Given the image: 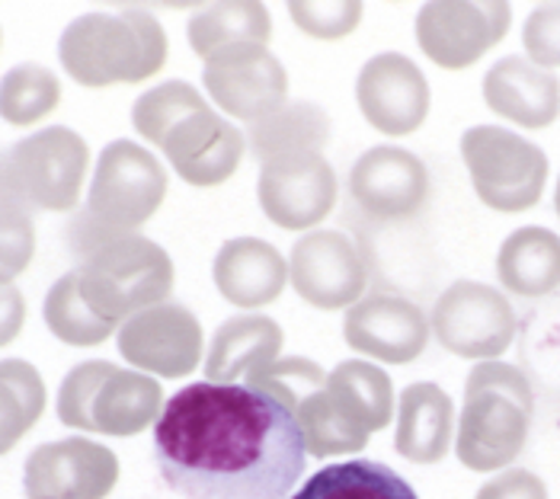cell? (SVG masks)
<instances>
[{
    "instance_id": "cell-6",
    "label": "cell",
    "mask_w": 560,
    "mask_h": 499,
    "mask_svg": "<svg viewBox=\"0 0 560 499\" xmlns=\"http://www.w3.org/2000/svg\"><path fill=\"white\" fill-rule=\"evenodd\" d=\"M74 276L86 307L119 327L171 298L173 259L151 237L126 234L81 259Z\"/></svg>"
},
{
    "instance_id": "cell-26",
    "label": "cell",
    "mask_w": 560,
    "mask_h": 499,
    "mask_svg": "<svg viewBox=\"0 0 560 499\" xmlns=\"http://www.w3.org/2000/svg\"><path fill=\"white\" fill-rule=\"evenodd\" d=\"M497 279L518 298H545L560 289V237L528 224L513 231L497 253Z\"/></svg>"
},
{
    "instance_id": "cell-40",
    "label": "cell",
    "mask_w": 560,
    "mask_h": 499,
    "mask_svg": "<svg viewBox=\"0 0 560 499\" xmlns=\"http://www.w3.org/2000/svg\"><path fill=\"white\" fill-rule=\"evenodd\" d=\"M555 208H558V218H560V176H558V189H555Z\"/></svg>"
},
{
    "instance_id": "cell-2",
    "label": "cell",
    "mask_w": 560,
    "mask_h": 499,
    "mask_svg": "<svg viewBox=\"0 0 560 499\" xmlns=\"http://www.w3.org/2000/svg\"><path fill=\"white\" fill-rule=\"evenodd\" d=\"M58 61L81 86L151 81L167 65V33L144 7L84 13L58 39Z\"/></svg>"
},
{
    "instance_id": "cell-36",
    "label": "cell",
    "mask_w": 560,
    "mask_h": 499,
    "mask_svg": "<svg viewBox=\"0 0 560 499\" xmlns=\"http://www.w3.org/2000/svg\"><path fill=\"white\" fill-rule=\"evenodd\" d=\"M33 256H36L33 214L0 202V286H13V279L30 269Z\"/></svg>"
},
{
    "instance_id": "cell-11",
    "label": "cell",
    "mask_w": 560,
    "mask_h": 499,
    "mask_svg": "<svg viewBox=\"0 0 560 499\" xmlns=\"http://www.w3.org/2000/svg\"><path fill=\"white\" fill-rule=\"evenodd\" d=\"M209 100L234 123L254 125L289 103V71L269 45H234L202 65Z\"/></svg>"
},
{
    "instance_id": "cell-28",
    "label": "cell",
    "mask_w": 560,
    "mask_h": 499,
    "mask_svg": "<svg viewBox=\"0 0 560 499\" xmlns=\"http://www.w3.org/2000/svg\"><path fill=\"white\" fill-rule=\"evenodd\" d=\"M289 499H420L417 490L388 464L349 457L314 471Z\"/></svg>"
},
{
    "instance_id": "cell-32",
    "label": "cell",
    "mask_w": 560,
    "mask_h": 499,
    "mask_svg": "<svg viewBox=\"0 0 560 499\" xmlns=\"http://www.w3.org/2000/svg\"><path fill=\"white\" fill-rule=\"evenodd\" d=\"M206 106H209V100L192 83L164 81L158 83V86H151V90H144L135 100V106H131V125H135V131L148 144L161 148L164 138L171 135L176 125L183 123L186 116L206 109Z\"/></svg>"
},
{
    "instance_id": "cell-19",
    "label": "cell",
    "mask_w": 560,
    "mask_h": 499,
    "mask_svg": "<svg viewBox=\"0 0 560 499\" xmlns=\"http://www.w3.org/2000/svg\"><path fill=\"white\" fill-rule=\"evenodd\" d=\"M161 154L171 161L183 183L212 189L237 173L247 154V135L218 109L206 106L173 128L161 144Z\"/></svg>"
},
{
    "instance_id": "cell-7",
    "label": "cell",
    "mask_w": 560,
    "mask_h": 499,
    "mask_svg": "<svg viewBox=\"0 0 560 499\" xmlns=\"http://www.w3.org/2000/svg\"><path fill=\"white\" fill-rule=\"evenodd\" d=\"M167 199V170L138 141L116 138L100 151L86 193V218L106 237L135 234Z\"/></svg>"
},
{
    "instance_id": "cell-3",
    "label": "cell",
    "mask_w": 560,
    "mask_h": 499,
    "mask_svg": "<svg viewBox=\"0 0 560 499\" xmlns=\"http://www.w3.org/2000/svg\"><path fill=\"white\" fill-rule=\"evenodd\" d=\"M535 414L528 378L510 362H480L465 381V407L455 429V455L477 474L506 471L525 449Z\"/></svg>"
},
{
    "instance_id": "cell-14",
    "label": "cell",
    "mask_w": 560,
    "mask_h": 499,
    "mask_svg": "<svg viewBox=\"0 0 560 499\" xmlns=\"http://www.w3.org/2000/svg\"><path fill=\"white\" fill-rule=\"evenodd\" d=\"M289 286L317 311H349L365 298L369 269L359 247L340 231H307L289 256Z\"/></svg>"
},
{
    "instance_id": "cell-31",
    "label": "cell",
    "mask_w": 560,
    "mask_h": 499,
    "mask_svg": "<svg viewBox=\"0 0 560 499\" xmlns=\"http://www.w3.org/2000/svg\"><path fill=\"white\" fill-rule=\"evenodd\" d=\"M43 317L45 327L51 330L55 339H61L65 346H100L106 343L116 330V324L96 317L86 301L81 298V289H78V276L68 272L61 276L48 294H45L43 304Z\"/></svg>"
},
{
    "instance_id": "cell-27",
    "label": "cell",
    "mask_w": 560,
    "mask_h": 499,
    "mask_svg": "<svg viewBox=\"0 0 560 499\" xmlns=\"http://www.w3.org/2000/svg\"><path fill=\"white\" fill-rule=\"evenodd\" d=\"M186 39L202 61H209L212 55L224 51V48H234V45H247V42L269 45L272 16H269L266 3H259V0L212 3V7H202L189 16Z\"/></svg>"
},
{
    "instance_id": "cell-37",
    "label": "cell",
    "mask_w": 560,
    "mask_h": 499,
    "mask_svg": "<svg viewBox=\"0 0 560 499\" xmlns=\"http://www.w3.org/2000/svg\"><path fill=\"white\" fill-rule=\"evenodd\" d=\"M522 45L532 65L545 71L560 68V3H541L525 16Z\"/></svg>"
},
{
    "instance_id": "cell-38",
    "label": "cell",
    "mask_w": 560,
    "mask_h": 499,
    "mask_svg": "<svg viewBox=\"0 0 560 499\" xmlns=\"http://www.w3.org/2000/svg\"><path fill=\"white\" fill-rule=\"evenodd\" d=\"M475 499H548V487L538 474L525 467H506L497 477H490Z\"/></svg>"
},
{
    "instance_id": "cell-16",
    "label": "cell",
    "mask_w": 560,
    "mask_h": 499,
    "mask_svg": "<svg viewBox=\"0 0 560 499\" xmlns=\"http://www.w3.org/2000/svg\"><path fill=\"white\" fill-rule=\"evenodd\" d=\"M355 103L362 119L375 131L388 138H407L430 116V81L413 58L400 51H382L362 65L355 78Z\"/></svg>"
},
{
    "instance_id": "cell-18",
    "label": "cell",
    "mask_w": 560,
    "mask_h": 499,
    "mask_svg": "<svg viewBox=\"0 0 560 499\" xmlns=\"http://www.w3.org/2000/svg\"><path fill=\"white\" fill-rule=\"evenodd\" d=\"M349 193L375 221H407L430 199V170L407 148L378 144L352 164Z\"/></svg>"
},
{
    "instance_id": "cell-30",
    "label": "cell",
    "mask_w": 560,
    "mask_h": 499,
    "mask_svg": "<svg viewBox=\"0 0 560 499\" xmlns=\"http://www.w3.org/2000/svg\"><path fill=\"white\" fill-rule=\"evenodd\" d=\"M61 103V81L39 61H23L0 78V119L36 125Z\"/></svg>"
},
{
    "instance_id": "cell-39",
    "label": "cell",
    "mask_w": 560,
    "mask_h": 499,
    "mask_svg": "<svg viewBox=\"0 0 560 499\" xmlns=\"http://www.w3.org/2000/svg\"><path fill=\"white\" fill-rule=\"evenodd\" d=\"M26 324V298L16 286H0V349L10 346Z\"/></svg>"
},
{
    "instance_id": "cell-17",
    "label": "cell",
    "mask_w": 560,
    "mask_h": 499,
    "mask_svg": "<svg viewBox=\"0 0 560 499\" xmlns=\"http://www.w3.org/2000/svg\"><path fill=\"white\" fill-rule=\"evenodd\" d=\"M430 317L400 294H365L343 317L352 352L382 365H410L430 346Z\"/></svg>"
},
{
    "instance_id": "cell-9",
    "label": "cell",
    "mask_w": 560,
    "mask_h": 499,
    "mask_svg": "<svg viewBox=\"0 0 560 499\" xmlns=\"http://www.w3.org/2000/svg\"><path fill=\"white\" fill-rule=\"evenodd\" d=\"M432 336L458 359L493 362L516 339V311L500 289L458 279L439 294L430 314Z\"/></svg>"
},
{
    "instance_id": "cell-4",
    "label": "cell",
    "mask_w": 560,
    "mask_h": 499,
    "mask_svg": "<svg viewBox=\"0 0 560 499\" xmlns=\"http://www.w3.org/2000/svg\"><path fill=\"white\" fill-rule=\"evenodd\" d=\"M164 404L167 401L158 378L90 359L65 374L55 410L68 429L131 439L161 419Z\"/></svg>"
},
{
    "instance_id": "cell-10",
    "label": "cell",
    "mask_w": 560,
    "mask_h": 499,
    "mask_svg": "<svg viewBox=\"0 0 560 499\" xmlns=\"http://www.w3.org/2000/svg\"><path fill=\"white\" fill-rule=\"evenodd\" d=\"M510 23L506 0H430L417 13V45L435 68L465 71L506 39Z\"/></svg>"
},
{
    "instance_id": "cell-1",
    "label": "cell",
    "mask_w": 560,
    "mask_h": 499,
    "mask_svg": "<svg viewBox=\"0 0 560 499\" xmlns=\"http://www.w3.org/2000/svg\"><path fill=\"white\" fill-rule=\"evenodd\" d=\"M161 480L183 499H289L307 464L302 426L247 384L192 381L154 422Z\"/></svg>"
},
{
    "instance_id": "cell-24",
    "label": "cell",
    "mask_w": 560,
    "mask_h": 499,
    "mask_svg": "<svg viewBox=\"0 0 560 499\" xmlns=\"http://www.w3.org/2000/svg\"><path fill=\"white\" fill-rule=\"evenodd\" d=\"M324 391H327L334 410L343 416L352 429L365 432L369 439L375 432L388 429V422L397 414L390 374L369 359L340 362L334 372H327Z\"/></svg>"
},
{
    "instance_id": "cell-5",
    "label": "cell",
    "mask_w": 560,
    "mask_h": 499,
    "mask_svg": "<svg viewBox=\"0 0 560 499\" xmlns=\"http://www.w3.org/2000/svg\"><path fill=\"white\" fill-rule=\"evenodd\" d=\"M90 148L68 125H48L0 151V202L23 211H74Z\"/></svg>"
},
{
    "instance_id": "cell-15",
    "label": "cell",
    "mask_w": 560,
    "mask_h": 499,
    "mask_svg": "<svg viewBox=\"0 0 560 499\" xmlns=\"http://www.w3.org/2000/svg\"><path fill=\"white\" fill-rule=\"evenodd\" d=\"M119 484V457L81 436L45 442L23 464L26 499H106Z\"/></svg>"
},
{
    "instance_id": "cell-34",
    "label": "cell",
    "mask_w": 560,
    "mask_h": 499,
    "mask_svg": "<svg viewBox=\"0 0 560 499\" xmlns=\"http://www.w3.org/2000/svg\"><path fill=\"white\" fill-rule=\"evenodd\" d=\"M244 384L250 391H262V394L276 397L282 407L299 414V407H302L304 401L327 384V372L314 359H304V356H285L282 359L279 356L276 362H269V365H262L254 374H247Z\"/></svg>"
},
{
    "instance_id": "cell-8",
    "label": "cell",
    "mask_w": 560,
    "mask_h": 499,
    "mask_svg": "<svg viewBox=\"0 0 560 499\" xmlns=\"http://www.w3.org/2000/svg\"><path fill=\"white\" fill-rule=\"evenodd\" d=\"M462 161L477 199L500 214H518L541 202L548 154L503 125H475L462 135Z\"/></svg>"
},
{
    "instance_id": "cell-35",
    "label": "cell",
    "mask_w": 560,
    "mask_h": 499,
    "mask_svg": "<svg viewBox=\"0 0 560 499\" xmlns=\"http://www.w3.org/2000/svg\"><path fill=\"white\" fill-rule=\"evenodd\" d=\"M289 16L307 39L337 42L355 33L365 16L362 0H289Z\"/></svg>"
},
{
    "instance_id": "cell-12",
    "label": "cell",
    "mask_w": 560,
    "mask_h": 499,
    "mask_svg": "<svg viewBox=\"0 0 560 499\" xmlns=\"http://www.w3.org/2000/svg\"><path fill=\"white\" fill-rule=\"evenodd\" d=\"M119 356L151 378H186L206 362V333L186 304L164 301L129 317L116 333Z\"/></svg>"
},
{
    "instance_id": "cell-23",
    "label": "cell",
    "mask_w": 560,
    "mask_h": 499,
    "mask_svg": "<svg viewBox=\"0 0 560 499\" xmlns=\"http://www.w3.org/2000/svg\"><path fill=\"white\" fill-rule=\"evenodd\" d=\"M285 333L266 314H237L224 321L206 352V381L244 384L247 374L276 362L282 356Z\"/></svg>"
},
{
    "instance_id": "cell-13",
    "label": "cell",
    "mask_w": 560,
    "mask_h": 499,
    "mask_svg": "<svg viewBox=\"0 0 560 499\" xmlns=\"http://www.w3.org/2000/svg\"><path fill=\"white\" fill-rule=\"evenodd\" d=\"M337 170L324 154H295L259 166V208L282 231H317L337 208Z\"/></svg>"
},
{
    "instance_id": "cell-20",
    "label": "cell",
    "mask_w": 560,
    "mask_h": 499,
    "mask_svg": "<svg viewBox=\"0 0 560 499\" xmlns=\"http://www.w3.org/2000/svg\"><path fill=\"white\" fill-rule=\"evenodd\" d=\"M483 103L506 123L548 128L560 116V81L522 55H506L483 74Z\"/></svg>"
},
{
    "instance_id": "cell-25",
    "label": "cell",
    "mask_w": 560,
    "mask_h": 499,
    "mask_svg": "<svg viewBox=\"0 0 560 499\" xmlns=\"http://www.w3.org/2000/svg\"><path fill=\"white\" fill-rule=\"evenodd\" d=\"M330 116L307 100H289L272 116L247 125V151L259 166L295 154H324L330 141Z\"/></svg>"
},
{
    "instance_id": "cell-22",
    "label": "cell",
    "mask_w": 560,
    "mask_h": 499,
    "mask_svg": "<svg viewBox=\"0 0 560 499\" xmlns=\"http://www.w3.org/2000/svg\"><path fill=\"white\" fill-rule=\"evenodd\" d=\"M394 419V449L410 464H439L455 445V404L432 381L407 384L397 397Z\"/></svg>"
},
{
    "instance_id": "cell-33",
    "label": "cell",
    "mask_w": 560,
    "mask_h": 499,
    "mask_svg": "<svg viewBox=\"0 0 560 499\" xmlns=\"http://www.w3.org/2000/svg\"><path fill=\"white\" fill-rule=\"evenodd\" d=\"M299 426H302L304 436V452L317 461H327V457H343V455H359L365 452L369 445V436L352 429L343 416L334 410L327 391L320 387L317 394H311L299 407Z\"/></svg>"
},
{
    "instance_id": "cell-41",
    "label": "cell",
    "mask_w": 560,
    "mask_h": 499,
    "mask_svg": "<svg viewBox=\"0 0 560 499\" xmlns=\"http://www.w3.org/2000/svg\"><path fill=\"white\" fill-rule=\"evenodd\" d=\"M0 42H3V33H0Z\"/></svg>"
},
{
    "instance_id": "cell-29",
    "label": "cell",
    "mask_w": 560,
    "mask_h": 499,
    "mask_svg": "<svg viewBox=\"0 0 560 499\" xmlns=\"http://www.w3.org/2000/svg\"><path fill=\"white\" fill-rule=\"evenodd\" d=\"M45 381L26 359L0 362V455L13 452L20 439L45 414Z\"/></svg>"
},
{
    "instance_id": "cell-21",
    "label": "cell",
    "mask_w": 560,
    "mask_h": 499,
    "mask_svg": "<svg viewBox=\"0 0 560 499\" xmlns=\"http://www.w3.org/2000/svg\"><path fill=\"white\" fill-rule=\"evenodd\" d=\"M212 279L218 294L241 307V311H259L289 286V259L259 237H231L224 241L212 263Z\"/></svg>"
}]
</instances>
